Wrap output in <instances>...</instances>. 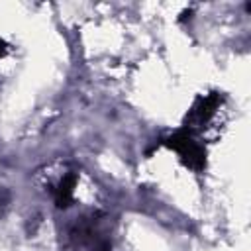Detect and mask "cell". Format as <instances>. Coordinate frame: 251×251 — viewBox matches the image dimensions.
Masks as SVG:
<instances>
[{
    "label": "cell",
    "instance_id": "6da1fadb",
    "mask_svg": "<svg viewBox=\"0 0 251 251\" xmlns=\"http://www.w3.org/2000/svg\"><path fill=\"white\" fill-rule=\"evenodd\" d=\"M163 143H165L167 147L175 149V151L180 155L182 163H184L188 169L198 171V173L204 171V167H206V151H204L202 145H198V143L190 137V131L180 129V131L169 135Z\"/></svg>",
    "mask_w": 251,
    "mask_h": 251
},
{
    "label": "cell",
    "instance_id": "7a4b0ae2",
    "mask_svg": "<svg viewBox=\"0 0 251 251\" xmlns=\"http://www.w3.org/2000/svg\"><path fill=\"white\" fill-rule=\"evenodd\" d=\"M222 100H224V98H222V94H218V92L200 96V98L194 102V106L188 110V114H186V122H188V126L192 127L194 124H202V122H206V120L216 112V108L220 106ZM188 126H184V127H188Z\"/></svg>",
    "mask_w": 251,
    "mask_h": 251
},
{
    "label": "cell",
    "instance_id": "3957f363",
    "mask_svg": "<svg viewBox=\"0 0 251 251\" xmlns=\"http://www.w3.org/2000/svg\"><path fill=\"white\" fill-rule=\"evenodd\" d=\"M76 184V173H69L61 178L59 186L53 188V196H55V204L57 208H67L73 200V190Z\"/></svg>",
    "mask_w": 251,
    "mask_h": 251
},
{
    "label": "cell",
    "instance_id": "277c9868",
    "mask_svg": "<svg viewBox=\"0 0 251 251\" xmlns=\"http://www.w3.org/2000/svg\"><path fill=\"white\" fill-rule=\"evenodd\" d=\"M4 49H6V47H4V41H0V55L4 53Z\"/></svg>",
    "mask_w": 251,
    "mask_h": 251
}]
</instances>
